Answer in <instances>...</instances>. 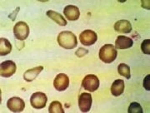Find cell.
<instances>
[{
	"mask_svg": "<svg viewBox=\"0 0 150 113\" xmlns=\"http://www.w3.org/2000/svg\"><path fill=\"white\" fill-rule=\"evenodd\" d=\"M11 50V43L6 38H0V55L1 56H5V55L10 53Z\"/></svg>",
	"mask_w": 150,
	"mask_h": 113,
	"instance_id": "obj_17",
	"label": "cell"
},
{
	"mask_svg": "<svg viewBox=\"0 0 150 113\" xmlns=\"http://www.w3.org/2000/svg\"><path fill=\"white\" fill-rule=\"evenodd\" d=\"M64 15L68 20L70 21H75L79 18L80 12L79 9L74 5H67L64 8Z\"/></svg>",
	"mask_w": 150,
	"mask_h": 113,
	"instance_id": "obj_12",
	"label": "cell"
},
{
	"mask_svg": "<svg viewBox=\"0 0 150 113\" xmlns=\"http://www.w3.org/2000/svg\"><path fill=\"white\" fill-rule=\"evenodd\" d=\"M47 102V96L43 92H35L31 95L30 103L35 109H41L44 108Z\"/></svg>",
	"mask_w": 150,
	"mask_h": 113,
	"instance_id": "obj_5",
	"label": "cell"
},
{
	"mask_svg": "<svg viewBox=\"0 0 150 113\" xmlns=\"http://www.w3.org/2000/svg\"><path fill=\"white\" fill-rule=\"evenodd\" d=\"M13 33L18 40H25L29 35V26L27 25V23L19 21L14 25Z\"/></svg>",
	"mask_w": 150,
	"mask_h": 113,
	"instance_id": "obj_4",
	"label": "cell"
},
{
	"mask_svg": "<svg viewBox=\"0 0 150 113\" xmlns=\"http://www.w3.org/2000/svg\"><path fill=\"white\" fill-rule=\"evenodd\" d=\"M7 107L12 112H21L25 107V102L19 97H11L7 101Z\"/></svg>",
	"mask_w": 150,
	"mask_h": 113,
	"instance_id": "obj_9",
	"label": "cell"
},
{
	"mask_svg": "<svg viewBox=\"0 0 150 113\" xmlns=\"http://www.w3.org/2000/svg\"><path fill=\"white\" fill-rule=\"evenodd\" d=\"M16 71V64L11 60H7L0 65V75L2 77H10Z\"/></svg>",
	"mask_w": 150,
	"mask_h": 113,
	"instance_id": "obj_6",
	"label": "cell"
},
{
	"mask_svg": "<svg viewBox=\"0 0 150 113\" xmlns=\"http://www.w3.org/2000/svg\"><path fill=\"white\" fill-rule=\"evenodd\" d=\"M133 45V40L127 36L119 35L115 41V48L116 49H127Z\"/></svg>",
	"mask_w": 150,
	"mask_h": 113,
	"instance_id": "obj_11",
	"label": "cell"
},
{
	"mask_svg": "<svg viewBox=\"0 0 150 113\" xmlns=\"http://www.w3.org/2000/svg\"><path fill=\"white\" fill-rule=\"evenodd\" d=\"M87 50L86 49H84V48H79L78 49V51L76 52V55L78 57H83V55H85V54H87Z\"/></svg>",
	"mask_w": 150,
	"mask_h": 113,
	"instance_id": "obj_23",
	"label": "cell"
},
{
	"mask_svg": "<svg viewBox=\"0 0 150 113\" xmlns=\"http://www.w3.org/2000/svg\"><path fill=\"white\" fill-rule=\"evenodd\" d=\"M80 42L85 46H90L97 41V34L93 30H85L82 33H80L79 36Z\"/></svg>",
	"mask_w": 150,
	"mask_h": 113,
	"instance_id": "obj_7",
	"label": "cell"
},
{
	"mask_svg": "<svg viewBox=\"0 0 150 113\" xmlns=\"http://www.w3.org/2000/svg\"><path fill=\"white\" fill-rule=\"evenodd\" d=\"M57 42L64 49H73L77 45V38L71 31H62L58 35Z\"/></svg>",
	"mask_w": 150,
	"mask_h": 113,
	"instance_id": "obj_1",
	"label": "cell"
},
{
	"mask_svg": "<svg viewBox=\"0 0 150 113\" xmlns=\"http://www.w3.org/2000/svg\"><path fill=\"white\" fill-rule=\"evenodd\" d=\"M117 57V50L111 44H105L99 50V58L105 63H111Z\"/></svg>",
	"mask_w": 150,
	"mask_h": 113,
	"instance_id": "obj_2",
	"label": "cell"
},
{
	"mask_svg": "<svg viewBox=\"0 0 150 113\" xmlns=\"http://www.w3.org/2000/svg\"><path fill=\"white\" fill-rule=\"evenodd\" d=\"M46 14H47L48 17H49L50 19H52V20H54L58 25L65 26L67 24L66 19H65L64 17H62V15H60L58 12H55L53 10H48Z\"/></svg>",
	"mask_w": 150,
	"mask_h": 113,
	"instance_id": "obj_16",
	"label": "cell"
},
{
	"mask_svg": "<svg viewBox=\"0 0 150 113\" xmlns=\"http://www.w3.org/2000/svg\"><path fill=\"white\" fill-rule=\"evenodd\" d=\"M141 50L144 54H150V40H144L141 44Z\"/></svg>",
	"mask_w": 150,
	"mask_h": 113,
	"instance_id": "obj_21",
	"label": "cell"
},
{
	"mask_svg": "<svg viewBox=\"0 0 150 113\" xmlns=\"http://www.w3.org/2000/svg\"><path fill=\"white\" fill-rule=\"evenodd\" d=\"M19 9H20L19 7H18V8H16L15 12H14V13L12 14V15H10V19H11V20H14V19H15V17H14V16H15V15H16V13H17V12L19 11Z\"/></svg>",
	"mask_w": 150,
	"mask_h": 113,
	"instance_id": "obj_24",
	"label": "cell"
},
{
	"mask_svg": "<svg viewBox=\"0 0 150 113\" xmlns=\"http://www.w3.org/2000/svg\"><path fill=\"white\" fill-rule=\"evenodd\" d=\"M142 107L139 103L137 102H132L131 104L129 105V108H128V112L129 113H142Z\"/></svg>",
	"mask_w": 150,
	"mask_h": 113,
	"instance_id": "obj_20",
	"label": "cell"
},
{
	"mask_svg": "<svg viewBox=\"0 0 150 113\" xmlns=\"http://www.w3.org/2000/svg\"><path fill=\"white\" fill-rule=\"evenodd\" d=\"M42 70H43V66H37V67H35V68L29 69V70L25 71L23 77L25 79V81L31 82V81H33L38 75H39V73H41Z\"/></svg>",
	"mask_w": 150,
	"mask_h": 113,
	"instance_id": "obj_14",
	"label": "cell"
},
{
	"mask_svg": "<svg viewBox=\"0 0 150 113\" xmlns=\"http://www.w3.org/2000/svg\"><path fill=\"white\" fill-rule=\"evenodd\" d=\"M124 81L121 79H117L111 85V93L113 96H119L124 92Z\"/></svg>",
	"mask_w": 150,
	"mask_h": 113,
	"instance_id": "obj_15",
	"label": "cell"
},
{
	"mask_svg": "<svg viewBox=\"0 0 150 113\" xmlns=\"http://www.w3.org/2000/svg\"><path fill=\"white\" fill-rule=\"evenodd\" d=\"M149 79H150V75H147L146 77L144 78L143 81V86L146 90H150V86H149Z\"/></svg>",
	"mask_w": 150,
	"mask_h": 113,
	"instance_id": "obj_22",
	"label": "cell"
},
{
	"mask_svg": "<svg viewBox=\"0 0 150 113\" xmlns=\"http://www.w3.org/2000/svg\"><path fill=\"white\" fill-rule=\"evenodd\" d=\"M49 112L50 113H63L64 110L62 108L61 103L59 101H53L51 102L49 106Z\"/></svg>",
	"mask_w": 150,
	"mask_h": 113,
	"instance_id": "obj_19",
	"label": "cell"
},
{
	"mask_svg": "<svg viewBox=\"0 0 150 113\" xmlns=\"http://www.w3.org/2000/svg\"><path fill=\"white\" fill-rule=\"evenodd\" d=\"M79 108L82 112H88L92 105V96L89 93H82L78 99Z\"/></svg>",
	"mask_w": 150,
	"mask_h": 113,
	"instance_id": "obj_10",
	"label": "cell"
},
{
	"mask_svg": "<svg viewBox=\"0 0 150 113\" xmlns=\"http://www.w3.org/2000/svg\"><path fill=\"white\" fill-rule=\"evenodd\" d=\"M114 29L120 33H129L132 30V26L128 20H119L115 23Z\"/></svg>",
	"mask_w": 150,
	"mask_h": 113,
	"instance_id": "obj_13",
	"label": "cell"
},
{
	"mask_svg": "<svg viewBox=\"0 0 150 113\" xmlns=\"http://www.w3.org/2000/svg\"><path fill=\"white\" fill-rule=\"evenodd\" d=\"M99 84H100V82H99V79L97 76L93 75V74H89V75H86L83 78L82 87L87 91L94 92V91H96L99 88Z\"/></svg>",
	"mask_w": 150,
	"mask_h": 113,
	"instance_id": "obj_3",
	"label": "cell"
},
{
	"mask_svg": "<svg viewBox=\"0 0 150 113\" xmlns=\"http://www.w3.org/2000/svg\"><path fill=\"white\" fill-rule=\"evenodd\" d=\"M118 73L120 74V75L124 76L125 78L129 79L130 78V75H131V73H130V67L127 65V64H124V63H121L118 65Z\"/></svg>",
	"mask_w": 150,
	"mask_h": 113,
	"instance_id": "obj_18",
	"label": "cell"
},
{
	"mask_svg": "<svg viewBox=\"0 0 150 113\" xmlns=\"http://www.w3.org/2000/svg\"><path fill=\"white\" fill-rule=\"evenodd\" d=\"M53 86L58 91H64L69 86V78L66 74L60 73L55 77L53 81Z\"/></svg>",
	"mask_w": 150,
	"mask_h": 113,
	"instance_id": "obj_8",
	"label": "cell"
}]
</instances>
